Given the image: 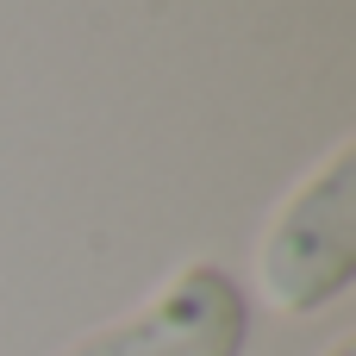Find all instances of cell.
Here are the masks:
<instances>
[{"instance_id":"cell-2","label":"cell","mask_w":356,"mask_h":356,"mask_svg":"<svg viewBox=\"0 0 356 356\" xmlns=\"http://www.w3.org/2000/svg\"><path fill=\"white\" fill-rule=\"evenodd\" d=\"M250 344V300L232 269L188 263L150 307L131 319L88 332L63 356H244Z\"/></svg>"},{"instance_id":"cell-1","label":"cell","mask_w":356,"mask_h":356,"mask_svg":"<svg viewBox=\"0 0 356 356\" xmlns=\"http://www.w3.org/2000/svg\"><path fill=\"white\" fill-rule=\"evenodd\" d=\"M356 282V144L307 175L263 238V294L282 313H319Z\"/></svg>"},{"instance_id":"cell-3","label":"cell","mask_w":356,"mask_h":356,"mask_svg":"<svg viewBox=\"0 0 356 356\" xmlns=\"http://www.w3.org/2000/svg\"><path fill=\"white\" fill-rule=\"evenodd\" d=\"M325 356H356V350H350V344H332V350H325Z\"/></svg>"}]
</instances>
